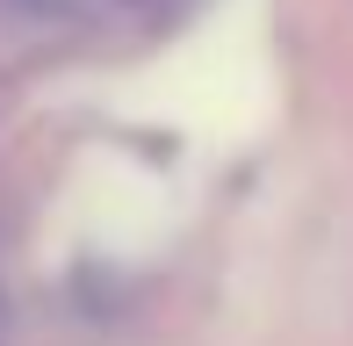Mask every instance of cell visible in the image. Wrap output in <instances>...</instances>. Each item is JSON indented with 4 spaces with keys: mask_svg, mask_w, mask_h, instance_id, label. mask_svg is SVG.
<instances>
[]
</instances>
